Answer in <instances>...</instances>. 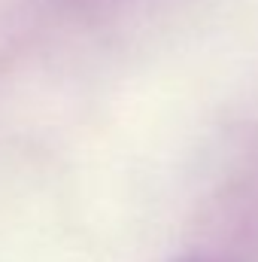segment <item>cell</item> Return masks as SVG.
Instances as JSON below:
<instances>
[{"label": "cell", "mask_w": 258, "mask_h": 262, "mask_svg": "<svg viewBox=\"0 0 258 262\" xmlns=\"http://www.w3.org/2000/svg\"><path fill=\"white\" fill-rule=\"evenodd\" d=\"M176 262H231V259H222V256H207V253H194V256H183Z\"/></svg>", "instance_id": "obj_1"}]
</instances>
